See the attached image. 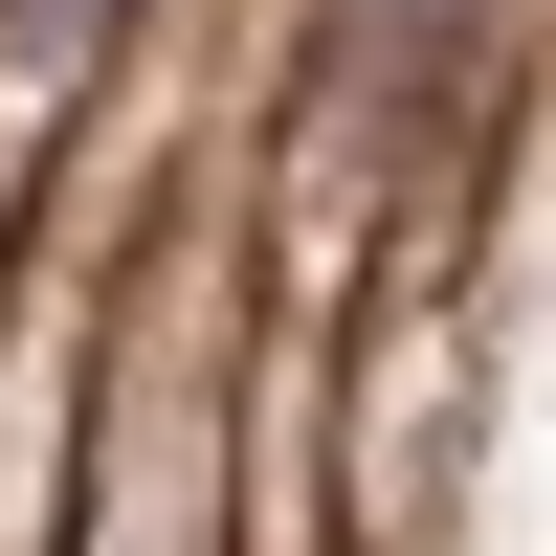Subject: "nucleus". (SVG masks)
Segmentation results:
<instances>
[{
	"label": "nucleus",
	"instance_id": "1",
	"mask_svg": "<svg viewBox=\"0 0 556 556\" xmlns=\"http://www.w3.org/2000/svg\"><path fill=\"white\" fill-rule=\"evenodd\" d=\"M0 23H23V67H67V45H89V0H0Z\"/></svg>",
	"mask_w": 556,
	"mask_h": 556
}]
</instances>
